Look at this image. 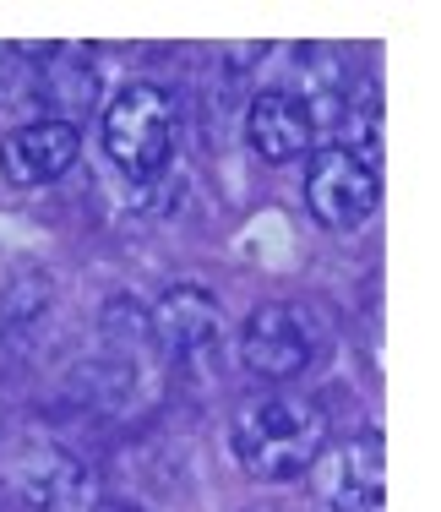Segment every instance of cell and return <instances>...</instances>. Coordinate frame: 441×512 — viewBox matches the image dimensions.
<instances>
[{
	"label": "cell",
	"mask_w": 441,
	"mask_h": 512,
	"mask_svg": "<svg viewBox=\"0 0 441 512\" xmlns=\"http://www.w3.org/2000/svg\"><path fill=\"white\" fill-rule=\"evenodd\" d=\"M333 420L311 393H262L245 398L229 420V447L251 480H300L327 453Z\"/></svg>",
	"instance_id": "6da1fadb"
},
{
	"label": "cell",
	"mask_w": 441,
	"mask_h": 512,
	"mask_svg": "<svg viewBox=\"0 0 441 512\" xmlns=\"http://www.w3.org/2000/svg\"><path fill=\"white\" fill-rule=\"evenodd\" d=\"M104 148L131 186H147V180L164 175L180 148V115L169 104V93L153 88V82L120 88L115 104L104 109Z\"/></svg>",
	"instance_id": "7a4b0ae2"
},
{
	"label": "cell",
	"mask_w": 441,
	"mask_h": 512,
	"mask_svg": "<svg viewBox=\"0 0 441 512\" xmlns=\"http://www.w3.org/2000/svg\"><path fill=\"white\" fill-rule=\"evenodd\" d=\"M316 360V322L300 306H256L240 327V365L262 382H289Z\"/></svg>",
	"instance_id": "3957f363"
},
{
	"label": "cell",
	"mask_w": 441,
	"mask_h": 512,
	"mask_svg": "<svg viewBox=\"0 0 441 512\" xmlns=\"http://www.w3.org/2000/svg\"><path fill=\"white\" fill-rule=\"evenodd\" d=\"M376 164L354 148H327L305 169V207L316 213V224L327 229H354L376 213Z\"/></svg>",
	"instance_id": "277c9868"
},
{
	"label": "cell",
	"mask_w": 441,
	"mask_h": 512,
	"mask_svg": "<svg viewBox=\"0 0 441 512\" xmlns=\"http://www.w3.org/2000/svg\"><path fill=\"white\" fill-rule=\"evenodd\" d=\"M82 153V131L71 126V120H28V126H17L6 142H0V175L11 180V186H49V180H60L71 164H77Z\"/></svg>",
	"instance_id": "5b68a950"
},
{
	"label": "cell",
	"mask_w": 441,
	"mask_h": 512,
	"mask_svg": "<svg viewBox=\"0 0 441 512\" xmlns=\"http://www.w3.org/2000/svg\"><path fill=\"white\" fill-rule=\"evenodd\" d=\"M224 333V316H218V300L196 284H180L169 289L164 300L153 306V338L169 349L175 360H191V355H207Z\"/></svg>",
	"instance_id": "8992f818"
},
{
	"label": "cell",
	"mask_w": 441,
	"mask_h": 512,
	"mask_svg": "<svg viewBox=\"0 0 441 512\" xmlns=\"http://www.w3.org/2000/svg\"><path fill=\"white\" fill-rule=\"evenodd\" d=\"M245 142L267 164H294L311 148V115L294 93H256L251 109H245Z\"/></svg>",
	"instance_id": "52a82bcc"
},
{
	"label": "cell",
	"mask_w": 441,
	"mask_h": 512,
	"mask_svg": "<svg viewBox=\"0 0 441 512\" xmlns=\"http://www.w3.org/2000/svg\"><path fill=\"white\" fill-rule=\"evenodd\" d=\"M333 512H382V442L376 436H360L343 453Z\"/></svg>",
	"instance_id": "ba28073f"
},
{
	"label": "cell",
	"mask_w": 441,
	"mask_h": 512,
	"mask_svg": "<svg viewBox=\"0 0 441 512\" xmlns=\"http://www.w3.org/2000/svg\"><path fill=\"white\" fill-rule=\"evenodd\" d=\"M98 512H142V507H120V502H109V507H98Z\"/></svg>",
	"instance_id": "9c48e42d"
}]
</instances>
